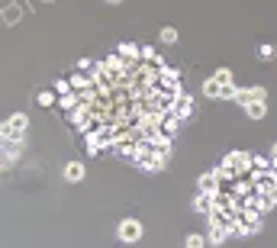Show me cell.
Instances as JSON below:
<instances>
[{
  "label": "cell",
  "instance_id": "6da1fadb",
  "mask_svg": "<svg viewBox=\"0 0 277 248\" xmlns=\"http://www.w3.org/2000/svg\"><path fill=\"white\" fill-rule=\"evenodd\" d=\"M23 129H26V113H16L0 126V142H23Z\"/></svg>",
  "mask_w": 277,
  "mask_h": 248
},
{
  "label": "cell",
  "instance_id": "7a4b0ae2",
  "mask_svg": "<svg viewBox=\"0 0 277 248\" xmlns=\"http://www.w3.org/2000/svg\"><path fill=\"white\" fill-rule=\"evenodd\" d=\"M116 235L123 242H139L142 239V222L139 219H123V222H119V229H116Z\"/></svg>",
  "mask_w": 277,
  "mask_h": 248
},
{
  "label": "cell",
  "instance_id": "3957f363",
  "mask_svg": "<svg viewBox=\"0 0 277 248\" xmlns=\"http://www.w3.org/2000/svg\"><path fill=\"white\" fill-rule=\"evenodd\" d=\"M194 209H197V213H207V216H210V213L216 209V197H213V194H200V197L194 200Z\"/></svg>",
  "mask_w": 277,
  "mask_h": 248
},
{
  "label": "cell",
  "instance_id": "277c9868",
  "mask_svg": "<svg viewBox=\"0 0 277 248\" xmlns=\"http://www.w3.org/2000/svg\"><path fill=\"white\" fill-rule=\"evenodd\" d=\"M200 194H219V177H216V174H203L200 177Z\"/></svg>",
  "mask_w": 277,
  "mask_h": 248
},
{
  "label": "cell",
  "instance_id": "5b68a950",
  "mask_svg": "<svg viewBox=\"0 0 277 248\" xmlns=\"http://www.w3.org/2000/svg\"><path fill=\"white\" fill-rule=\"evenodd\" d=\"M81 177H84V164H81V161H68V164H65V181L78 184Z\"/></svg>",
  "mask_w": 277,
  "mask_h": 248
},
{
  "label": "cell",
  "instance_id": "8992f818",
  "mask_svg": "<svg viewBox=\"0 0 277 248\" xmlns=\"http://www.w3.org/2000/svg\"><path fill=\"white\" fill-rule=\"evenodd\" d=\"M223 87H226V84H219L216 78H207V81H203V93H207V97L223 100Z\"/></svg>",
  "mask_w": 277,
  "mask_h": 248
},
{
  "label": "cell",
  "instance_id": "52a82bcc",
  "mask_svg": "<svg viewBox=\"0 0 277 248\" xmlns=\"http://www.w3.org/2000/svg\"><path fill=\"white\" fill-rule=\"evenodd\" d=\"M245 113L251 116V120H261V116L268 113V100H251V103L245 106Z\"/></svg>",
  "mask_w": 277,
  "mask_h": 248
},
{
  "label": "cell",
  "instance_id": "ba28073f",
  "mask_svg": "<svg viewBox=\"0 0 277 248\" xmlns=\"http://www.w3.org/2000/svg\"><path fill=\"white\" fill-rule=\"evenodd\" d=\"M226 239H229V232H226V229H219V226H210V232H207V242H210V245H223Z\"/></svg>",
  "mask_w": 277,
  "mask_h": 248
},
{
  "label": "cell",
  "instance_id": "9c48e42d",
  "mask_svg": "<svg viewBox=\"0 0 277 248\" xmlns=\"http://www.w3.org/2000/svg\"><path fill=\"white\" fill-rule=\"evenodd\" d=\"M258 58L261 62H271V58H277V49L271 42H264V45H258Z\"/></svg>",
  "mask_w": 277,
  "mask_h": 248
},
{
  "label": "cell",
  "instance_id": "30bf717a",
  "mask_svg": "<svg viewBox=\"0 0 277 248\" xmlns=\"http://www.w3.org/2000/svg\"><path fill=\"white\" fill-rule=\"evenodd\" d=\"M161 42H164V45H174V42H177V29H174V26H164V29H161Z\"/></svg>",
  "mask_w": 277,
  "mask_h": 248
},
{
  "label": "cell",
  "instance_id": "8fae6325",
  "mask_svg": "<svg viewBox=\"0 0 277 248\" xmlns=\"http://www.w3.org/2000/svg\"><path fill=\"white\" fill-rule=\"evenodd\" d=\"M213 78L219 81V84H232V71H229V68H219V71H216Z\"/></svg>",
  "mask_w": 277,
  "mask_h": 248
},
{
  "label": "cell",
  "instance_id": "7c38bea8",
  "mask_svg": "<svg viewBox=\"0 0 277 248\" xmlns=\"http://www.w3.org/2000/svg\"><path fill=\"white\" fill-rule=\"evenodd\" d=\"M184 248H203V235H187Z\"/></svg>",
  "mask_w": 277,
  "mask_h": 248
},
{
  "label": "cell",
  "instance_id": "4fadbf2b",
  "mask_svg": "<svg viewBox=\"0 0 277 248\" xmlns=\"http://www.w3.org/2000/svg\"><path fill=\"white\" fill-rule=\"evenodd\" d=\"M251 90V100H268V87H248Z\"/></svg>",
  "mask_w": 277,
  "mask_h": 248
},
{
  "label": "cell",
  "instance_id": "5bb4252c",
  "mask_svg": "<svg viewBox=\"0 0 277 248\" xmlns=\"http://www.w3.org/2000/svg\"><path fill=\"white\" fill-rule=\"evenodd\" d=\"M52 103H55V97H52L49 90H45V93H39V106H52Z\"/></svg>",
  "mask_w": 277,
  "mask_h": 248
},
{
  "label": "cell",
  "instance_id": "9a60e30c",
  "mask_svg": "<svg viewBox=\"0 0 277 248\" xmlns=\"http://www.w3.org/2000/svg\"><path fill=\"white\" fill-rule=\"evenodd\" d=\"M268 194H271V200H274V206H277V184H271V190H268Z\"/></svg>",
  "mask_w": 277,
  "mask_h": 248
},
{
  "label": "cell",
  "instance_id": "2e32d148",
  "mask_svg": "<svg viewBox=\"0 0 277 248\" xmlns=\"http://www.w3.org/2000/svg\"><path fill=\"white\" fill-rule=\"evenodd\" d=\"M271 158L277 161V142H274V145H271Z\"/></svg>",
  "mask_w": 277,
  "mask_h": 248
},
{
  "label": "cell",
  "instance_id": "e0dca14e",
  "mask_svg": "<svg viewBox=\"0 0 277 248\" xmlns=\"http://www.w3.org/2000/svg\"><path fill=\"white\" fill-rule=\"evenodd\" d=\"M106 4H123V0H106Z\"/></svg>",
  "mask_w": 277,
  "mask_h": 248
},
{
  "label": "cell",
  "instance_id": "ac0fdd59",
  "mask_svg": "<svg viewBox=\"0 0 277 248\" xmlns=\"http://www.w3.org/2000/svg\"><path fill=\"white\" fill-rule=\"evenodd\" d=\"M271 177H274V184H277V171H271Z\"/></svg>",
  "mask_w": 277,
  "mask_h": 248
}]
</instances>
